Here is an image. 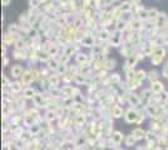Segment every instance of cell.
I'll return each mask as SVG.
<instances>
[{"label":"cell","instance_id":"e575fe53","mask_svg":"<svg viewBox=\"0 0 168 150\" xmlns=\"http://www.w3.org/2000/svg\"><path fill=\"white\" fill-rule=\"evenodd\" d=\"M82 24H83V20H82L80 18H78L77 20L74 21V27H75V28H80V25H82Z\"/></svg>","mask_w":168,"mask_h":150},{"label":"cell","instance_id":"ba28073f","mask_svg":"<svg viewBox=\"0 0 168 150\" xmlns=\"http://www.w3.org/2000/svg\"><path fill=\"white\" fill-rule=\"evenodd\" d=\"M111 114H112L113 118L118 119V118H121V116H123V109L119 105H114L111 109Z\"/></svg>","mask_w":168,"mask_h":150},{"label":"cell","instance_id":"1f68e13d","mask_svg":"<svg viewBox=\"0 0 168 150\" xmlns=\"http://www.w3.org/2000/svg\"><path fill=\"white\" fill-rule=\"evenodd\" d=\"M28 35H29L30 38H37V36H38V30H37L35 28H30V29H29V33H28Z\"/></svg>","mask_w":168,"mask_h":150},{"label":"cell","instance_id":"836d02e7","mask_svg":"<svg viewBox=\"0 0 168 150\" xmlns=\"http://www.w3.org/2000/svg\"><path fill=\"white\" fill-rule=\"evenodd\" d=\"M84 121H86L84 115H77V125H82Z\"/></svg>","mask_w":168,"mask_h":150},{"label":"cell","instance_id":"44dd1931","mask_svg":"<svg viewBox=\"0 0 168 150\" xmlns=\"http://www.w3.org/2000/svg\"><path fill=\"white\" fill-rule=\"evenodd\" d=\"M58 53H59V48H58L57 45H52V46L48 49V54H49L50 56H53V58H54Z\"/></svg>","mask_w":168,"mask_h":150},{"label":"cell","instance_id":"5b68a950","mask_svg":"<svg viewBox=\"0 0 168 150\" xmlns=\"http://www.w3.org/2000/svg\"><path fill=\"white\" fill-rule=\"evenodd\" d=\"M10 74H11V77H13V78L23 77V74H24L23 66H21V65H14L13 68L10 69Z\"/></svg>","mask_w":168,"mask_h":150},{"label":"cell","instance_id":"8992f818","mask_svg":"<svg viewBox=\"0 0 168 150\" xmlns=\"http://www.w3.org/2000/svg\"><path fill=\"white\" fill-rule=\"evenodd\" d=\"M138 60H139V56H138V55L132 54L131 56H128V58H127V63H125V65H127L128 68L133 69L134 66H136V64L138 63Z\"/></svg>","mask_w":168,"mask_h":150},{"label":"cell","instance_id":"6da1fadb","mask_svg":"<svg viewBox=\"0 0 168 150\" xmlns=\"http://www.w3.org/2000/svg\"><path fill=\"white\" fill-rule=\"evenodd\" d=\"M139 118V113L136 110V109H129L125 111V115H124V119L128 124H133V123H137Z\"/></svg>","mask_w":168,"mask_h":150},{"label":"cell","instance_id":"60d3db41","mask_svg":"<svg viewBox=\"0 0 168 150\" xmlns=\"http://www.w3.org/2000/svg\"><path fill=\"white\" fill-rule=\"evenodd\" d=\"M139 3H141V0H132L133 5H139Z\"/></svg>","mask_w":168,"mask_h":150},{"label":"cell","instance_id":"8fae6325","mask_svg":"<svg viewBox=\"0 0 168 150\" xmlns=\"http://www.w3.org/2000/svg\"><path fill=\"white\" fill-rule=\"evenodd\" d=\"M119 9L122 13H131L132 9H133V4L131 2H124L121 6H119Z\"/></svg>","mask_w":168,"mask_h":150},{"label":"cell","instance_id":"4dcf8cb0","mask_svg":"<svg viewBox=\"0 0 168 150\" xmlns=\"http://www.w3.org/2000/svg\"><path fill=\"white\" fill-rule=\"evenodd\" d=\"M24 46H25V41H23V40H18V41L15 43V48H16V50H23Z\"/></svg>","mask_w":168,"mask_h":150},{"label":"cell","instance_id":"d590c367","mask_svg":"<svg viewBox=\"0 0 168 150\" xmlns=\"http://www.w3.org/2000/svg\"><path fill=\"white\" fill-rule=\"evenodd\" d=\"M47 115H48V116H47V120H48V121L55 118V113H53V111H49V113H48Z\"/></svg>","mask_w":168,"mask_h":150},{"label":"cell","instance_id":"f35d334b","mask_svg":"<svg viewBox=\"0 0 168 150\" xmlns=\"http://www.w3.org/2000/svg\"><path fill=\"white\" fill-rule=\"evenodd\" d=\"M167 99H168V94L167 93H162V95H161V100H163V102H167Z\"/></svg>","mask_w":168,"mask_h":150},{"label":"cell","instance_id":"5bb4252c","mask_svg":"<svg viewBox=\"0 0 168 150\" xmlns=\"http://www.w3.org/2000/svg\"><path fill=\"white\" fill-rule=\"evenodd\" d=\"M34 103H35V105H38V106H45V100H44V98H43V95H39V94H37L35 96H34Z\"/></svg>","mask_w":168,"mask_h":150},{"label":"cell","instance_id":"3957f363","mask_svg":"<svg viewBox=\"0 0 168 150\" xmlns=\"http://www.w3.org/2000/svg\"><path fill=\"white\" fill-rule=\"evenodd\" d=\"M150 91L154 94H162L164 91V86H163L162 83H159V81L150 83Z\"/></svg>","mask_w":168,"mask_h":150},{"label":"cell","instance_id":"7402d4cb","mask_svg":"<svg viewBox=\"0 0 168 150\" xmlns=\"http://www.w3.org/2000/svg\"><path fill=\"white\" fill-rule=\"evenodd\" d=\"M21 83H18V81H16V83H14V84H11L10 85V89H11V91H15V93H19V91L21 90Z\"/></svg>","mask_w":168,"mask_h":150},{"label":"cell","instance_id":"e0dca14e","mask_svg":"<svg viewBox=\"0 0 168 150\" xmlns=\"http://www.w3.org/2000/svg\"><path fill=\"white\" fill-rule=\"evenodd\" d=\"M24 96L25 98H31V99H34V96L37 95L35 94V90L33 89V88H27V89H24Z\"/></svg>","mask_w":168,"mask_h":150},{"label":"cell","instance_id":"cb8c5ba5","mask_svg":"<svg viewBox=\"0 0 168 150\" xmlns=\"http://www.w3.org/2000/svg\"><path fill=\"white\" fill-rule=\"evenodd\" d=\"M148 78H149L150 83L158 81V80H157V79H158V74H157V71H156V70H154V71H150V73L148 74Z\"/></svg>","mask_w":168,"mask_h":150},{"label":"cell","instance_id":"ffe728a7","mask_svg":"<svg viewBox=\"0 0 168 150\" xmlns=\"http://www.w3.org/2000/svg\"><path fill=\"white\" fill-rule=\"evenodd\" d=\"M48 65H49V68L50 69H53V70H58V68H59L60 66V63L59 61H57L55 59H50L49 61H48Z\"/></svg>","mask_w":168,"mask_h":150},{"label":"cell","instance_id":"7c38bea8","mask_svg":"<svg viewBox=\"0 0 168 150\" xmlns=\"http://www.w3.org/2000/svg\"><path fill=\"white\" fill-rule=\"evenodd\" d=\"M82 44H83L84 46H92V45L94 46L93 36H92V35H86V36H83V39H82Z\"/></svg>","mask_w":168,"mask_h":150},{"label":"cell","instance_id":"603a6c76","mask_svg":"<svg viewBox=\"0 0 168 150\" xmlns=\"http://www.w3.org/2000/svg\"><path fill=\"white\" fill-rule=\"evenodd\" d=\"M109 38H111V35H109V31L108 30H102L99 33V39H102V40H108Z\"/></svg>","mask_w":168,"mask_h":150},{"label":"cell","instance_id":"2e32d148","mask_svg":"<svg viewBox=\"0 0 168 150\" xmlns=\"http://www.w3.org/2000/svg\"><path fill=\"white\" fill-rule=\"evenodd\" d=\"M127 25H128L127 21H124L123 19H119L118 21H117V27H115V29H117V31H123L125 28H127Z\"/></svg>","mask_w":168,"mask_h":150},{"label":"cell","instance_id":"7bdbcfd3","mask_svg":"<svg viewBox=\"0 0 168 150\" xmlns=\"http://www.w3.org/2000/svg\"><path fill=\"white\" fill-rule=\"evenodd\" d=\"M94 3H95V6H99L100 5V0H94Z\"/></svg>","mask_w":168,"mask_h":150},{"label":"cell","instance_id":"74e56055","mask_svg":"<svg viewBox=\"0 0 168 150\" xmlns=\"http://www.w3.org/2000/svg\"><path fill=\"white\" fill-rule=\"evenodd\" d=\"M10 31H14V34H16V31H18V27L14 24V25H11L10 27Z\"/></svg>","mask_w":168,"mask_h":150},{"label":"cell","instance_id":"d6a6232c","mask_svg":"<svg viewBox=\"0 0 168 150\" xmlns=\"http://www.w3.org/2000/svg\"><path fill=\"white\" fill-rule=\"evenodd\" d=\"M104 64L107 65V66H105V69H112V68H114L115 61H114V60H107Z\"/></svg>","mask_w":168,"mask_h":150},{"label":"cell","instance_id":"277c9868","mask_svg":"<svg viewBox=\"0 0 168 150\" xmlns=\"http://www.w3.org/2000/svg\"><path fill=\"white\" fill-rule=\"evenodd\" d=\"M111 140H112V143H113L115 146L121 145V143L123 141V135H122V133H121V131H113L112 135H111Z\"/></svg>","mask_w":168,"mask_h":150},{"label":"cell","instance_id":"ab89813d","mask_svg":"<svg viewBox=\"0 0 168 150\" xmlns=\"http://www.w3.org/2000/svg\"><path fill=\"white\" fill-rule=\"evenodd\" d=\"M10 2L11 0H2V4H3V6H8L10 4Z\"/></svg>","mask_w":168,"mask_h":150},{"label":"cell","instance_id":"d6986e66","mask_svg":"<svg viewBox=\"0 0 168 150\" xmlns=\"http://www.w3.org/2000/svg\"><path fill=\"white\" fill-rule=\"evenodd\" d=\"M58 84H59V78H58V75H53V77L49 78V85L55 88Z\"/></svg>","mask_w":168,"mask_h":150},{"label":"cell","instance_id":"4fadbf2b","mask_svg":"<svg viewBox=\"0 0 168 150\" xmlns=\"http://www.w3.org/2000/svg\"><path fill=\"white\" fill-rule=\"evenodd\" d=\"M146 78H147V73L144 70H139V71L136 73V78H134V81H137V83H139V84H141V81L143 80V79H146Z\"/></svg>","mask_w":168,"mask_h":150},{"label":"cell","instance_id":"8d00e7d4","mask_svg":"<svg viewBox=\"0 0 168 150\" xmlns=\"http://www.w3.org/2000/svg\"><path fill=\"white\" fill-rule=\"evenodd\" d=\"M39 0H30V5L33 6V8H37L38 5H39Z\"/></svg>","mask_w":168,"mask_h":150},{"label":"cell","instance_id":"d4e9b609","mask_svg":"<svg viewBox=\"0 0 168 150\" xmlns=\"http://www.w3.org/2000/svg\"><path fill=\"white\" fill-rule=\"evenodd\" d=\"M131 28L132 30H139L142 27H141V20H134L131 23Z\"/></svg>","mask_w":168,"mask_h":150},{"label":"cell","instance_id":"f1b7e54d","mask_svg":"<svg viewBox=\"0 0 168 150\" xmlns=\"http://www.w3.org/2000/svg\"><path fill=\"white\" fill-rule=\"evenodd\" d=\"M50 58H52V56H50V55L48 54V52H47V53H41V54L39 55V59H40V60H43V61H49V60H50Z\"/></svg>","mask_w":168,"mask_h":150},{"label":"cell","instance_id":"9a60e30c","mask_svg":"<svg viewBox=\"0 0 168 150\" xmlns=\"http://www.w3.org/2000/svg\"><path fill=\"white\" fill-rule=\"evenodd\" d=\"M136 141H137V139L134 138L132 134L127 135V136L124 138V143H125V145H127V146H133L134 144H136Z\"/></svg>","mask_w":168,"mask_h":150},{"label":"cell","instance_id":"52a82bcc","mask_svg":"<svg viewBox=\"0 0 168 150\" xmlns=\"http://www.w3.org/2000/svg\"><path fill=\"white\" fill-rule=\"evenodd\" d=\"M132 135L136 138L137 140H141V139H143V138L147 136V133L143 129H142V128H136V129L132 131Z\"/></svg>","mask_w":168,"mask_h":150},{"label":"cell","instance_id":"ac0fdd59","mask_svg":"<svg viewBox=\"0 0 168 150\" xmlns=\"http://www.w3.org/2000/svg\"><path fill=\"white\" fill-rule=\"evenodd\" d=\"M87 60H88V58L86 54H78L77 55V63L80 64V65H86L87 64Z\"/></svg>","mask_w":168,"mask_h":150},{"label":"cell","instance_id":"7a4b0ae2","mask_svg":"<svg viewBox=\"0 0 168 150\" xmlns=\"http://www.w3.org/2000/svg\"><path fill=\"white\" fill-rule=\"evenodd\" d=\"M33 80H34V75H33V71L31 70H27V71L23 74L21 85H29Z\"/></svg>","mask_w":168,"mask_h":150},{"label":"cell","instance_id":"83f0119b","mask_svg":"<svg viewBox=\"0 0 168 150\" xmlns=\"http://www.w3.org/2000/svg\"><path fill=\"white\" fill-rule=\"evenodd\" d=\"M158 11L156 10V9H150V10H148V16H149V19H157L158 18Z\"/></svg>","mask_w":168,"mask_h":150},{"label":"cell","instance_id":"30bf717a","mask_svg":"<svg viewBox=\"0 0 168 150\" xmlns=\"http://www.w3.org/2000/svg\"><path fill=\"white\" fill-rule=\"evenodd\" d=\"M15 35L16 34H6L4 36V44L8 46V45H11V44H15L18 40H15Z\"/></svg>","mask_w":168,"mask_h":150},{"label":"cell","instance_id":"b9f144b4","mask_svg":"<svg viewBox=\"0 0 168 150\" xmlns=\"http://www.w3.org/2000/svg\"><path fill=\"white\" fill-rule=\"evenodd\" d=\"M3 81H4V86H6V84H8V79H6L5 75H3Z\"/></svg>","mask_w":168,"mask_h":150},{"label":"cell","instance_id":"9c48e42d","mask_svg":"<svg viewBox=\"0 0 168 150\" xmlns=\"http://www.w3.org/2000/svg\"><path fill=\"white\" fill-rule=\"evenodd\" d=\"M127 100H128V103L131 105H133V106H137V105L141 104V98L138 95H136V94H129Z\"/></svg>","mask_w":168,"mask_h":150},{"label":"cell","instance_id":"484cf974","mask_svg":"<svg viewBox=\"0 0 168 150\" xmlns=\"http://www.w3.org/2000/svg\"><path fill=\"white\" fill-rule=\"evenodd\" d=\"M112 44L114 46H119L121 45V35H113L112 36Z\"/></svg>","mask_w":168,"mask_h":150},{"label":"cell","instance_id":"4316f807","mask_svg":"<svg viewBox=\"0 0 168 150\" xmlns=\"http://www.w3.org/2000/svg\"><path fill=\"white\" fill-rule=\"evenodd\" d=\"M15 58L16 59H25L27 55H25L24 50H15Z\"/></svg>","mask_w":168,"mask_h":150},{"label":"cell","instance_id":"f546056e","mask_svg":"<svg viewBox=\"0 0 168 150\" xmlns=\"http://www.w3.org/2000/svg\"><path fill=\"white\" fill-rule=\"evenodd\" d=\"M39 131H40V127H39V125H33V127L30 128V134L31 135H37Z\"/></svg>","mask_w":168,"mask_h":150}]
</instances>
